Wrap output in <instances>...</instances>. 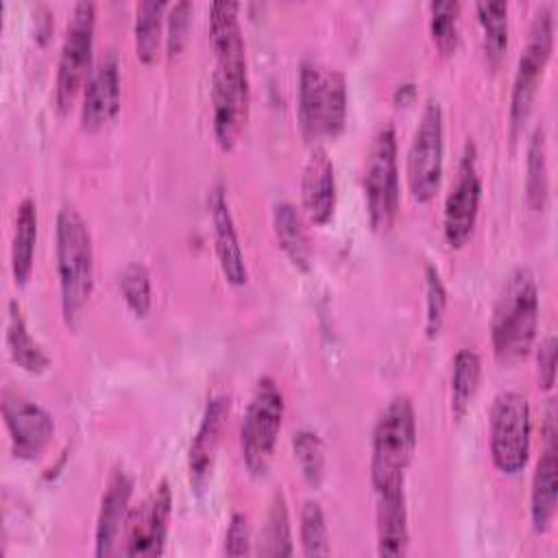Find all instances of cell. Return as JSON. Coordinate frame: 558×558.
Listing matches in <instances>:
<instances>
[{
    "label": "cell",
    "instance_id": "cell-1",
    "mask_svg": "<svg viewBox=\"0 0 558 558\" xmlns=\"http://www.w3.org/2000/svg\"><path fill=\"white\" fill-rule=\"evenodd\" d=\"M238 11V2H214L209 7V41L216 57L211 74V126L216 144L222 150L235 146L251 109L246 44Z\"/></svg>",
    "mask_w": 558,
    "mask_h": 558
},
{
    "label": "cell",
    "instance_id": "cell-2",
    "mask_svg": "<svg viewBox=\"0 0 558 558\" xmlns=\"http://www.w3.org/2000/svg\"><path fill=\"white\" fill-rule=\"evenodd\" d=\"M54 255H57L61 314L65 325L74 329L94 292L96 262H94V242H92L89 227L81 216V211L70 203L61 205L57 214Z\"/></svg>",
    "mask_w": 558,
    "mask_h": 558
},
{
    "label": "cell",
    "instance_id": "cell-3",
    "mask_svg": "<svg viewBox=\"0 0 558 558\" xmlns=\"http://www.w3.org/2000/svg\"><path fill=\"white\" fill-rule=\"evenodd\" d=\"M538 331V286L530 268H514L495 301L490 316V342L499 364L521 362Z\"/></svg>",
    "mask_w": 558,
    "mask_h": 558
},
{
    "label": "cell",
    "instance_id": "cell-4",
    "mask_svg": "<svg viewBox=\"0 0 558 558\" xmlns=\"http://www.w3.org/2000/svg\"><path fill=\"white\" fill-rule=\"evenodd\" d=\"M416 449V414L408 395L392 397L381 410L371 445V484L375 493L403 490Z\"/></svg>",
    "mask_w": 558,
    "mask_h": 558
},
{
    "label": "cell",
    "instance_id": "cell-5",
    "mask_svg": "<svg viewBox=\"0 0 558 558\" xmlns=\"http://www.w3.org/2000/svg\"><path fill=\"white\" fill-rule=\"evenodd\" d=\"M299 129L305 142L338 137L347 124V78L336 68L305 59L299 68Z\"/></svg>",
    "mask_w": 558,
    "mask_h": 558
},
{
    "label": "cell",
    "instance_id": "cell-6",
    "mask_svg": "<svg viewBox=\"0 0 558 558\" xmlns=\"http://www.w3.org/2000/svg\"><path fill=\"white\" fill-rule=\"evenodd\" d=\"M364 198L371 227L386 233L399 214V163L392 122H384L371 137L364 161Z\"/></svg>",
    "mask_w": 558,
    "mask_h": 558
},
{
    "label": "cell",
    "instance_id": "cell-7",
    "mask_svg": "<svg viewBox=\"0 0 558 558\" xmlns=\"http://www.w3.org/2000/svg\"><path fill=\"white\" fill-rule=\"evenodd\" d=\"M94 31H96V2L81 0L72 7L54 81V102L61 113L70 111L76 98L83 94L85 83L92 74V52H94Z\"/></svg>",
    "mask_w": 558,
    "mask_h": 558
},
{
    "label": "cell",
    "instance_id": "cell-8",
    "mask_svg": "<svg viewBox=\"0 0 558 558\" xmlns=\"http://www.w3.org/2000/svg\"><path fill=\"white\" fill-rule=\"evenodd\" d=\"M281 421H283V395L277 381L264 375L255 384V390L246 405L242 429H240L242 460L251 475L262 477L268 473L275 456V445L281 432Z\"/></svg>",
    "mask_w": 558,
    "mask_h": 558
},
{
    "label": "cell",
    "instance_id": "cell-9",
    "mask_svg": "<svg viewBox=\"0 0 558 558\" xmlns=\"http://www.w3.org/2000/svg\"><path fill=\"white\" fill-rule=\"evenodd\" d=\"M488 440L493 464L517 475L525 469L532 445V412L527 397L517 390H501L490 405Z\"/></svg>",
    "mask_w": 558,
    "mask_h": 558
},
{
    "label": "cell",
    "instance_id": "cell-10",
    "mask_svg": "<svg viewBox=\"0 0 558 558\" xmlns=\"http://www.w3.org/2000/svg\"><path fill=\"white\" fill-rule=\"evenodd\" d=\"M554 50V11L551 4H541L534 11L525 44L521 48L512 92H510V133L517 135L527 120L541 78Z\"/></svg>",
    "mask_w": 558,
    "mask_h": 558
},
{
    "label": "cell",
    "instance_id": "cell-11",
    "mask_svg": "<svg viewBox=\"0 0 558 558\" xmlns=\"http://www.w3.org/2000/svg\"><path fill=\"white\" fill-rule=\"evenodd\" d=\"M442 163H445L442 109L436 98H427L412 135L408 157H405L408 187L414 201L427 203L436 196L442 181Z\"/></svg>",
    "mask_w": 558,
    "mask_h": 558
},
{
    "label": "cell",
    "instance_id": "cell-12",
    "mask_svg": "<svg viewBox=\"0 0 558 558\" xmlns=\"http://www.w3.org/2000/svg\"><path fill=\"white\" fill-rule=\"evenodd\" d=\"M482 201V179L477 170V148L469 140L462 148L456 181L445 198L442 231L449 246L460 248L471 238Z\"/></svg>",
    "mask_w": 558,
    "mask_h": 558
},
{
    "label": "cell",
    "instance_id": "cell-13",
    "mask_svg": "<svg viewBox=\"0 0 558 558\" xmlns=\"http://www.w3.org/2000/svg\"><path fill=\"white\" fill-rule=\"evenodd\" d=\"M172 514V490L166 480H161L155 490L129 512L124 527L122 554L126 556H159L166 547L168 523Z\"/></svg>",
    "mask_w": 558,
    "mask_h": 558
},
{
    "label": "cell",
    "instance_id": "cell-14",
    "mask_svg": "<svg viewBox=\"0 0 558 558\" xmlns=\"http://www.w3.org/2000/svg\"><path fill=\"white\" fill-rule=\"evenodd\" d=\"M2 418L13 453L22 460L39 458L52 440L54 421L48 410L9 388L2 390Z\"/></svg>",
    "mask_w": 558,
    "mask_h": 558
},
{
    "label": "cell",
    "instance_id": "cell-15",
    "mask_svg": "<svg viewBox=\"0 0 558 558\" xmlns=\"http://www.w3.org/2000/svg\"><path fill=\"white\" fill-rule=\"evenodd\" d=\"M545 447L536 462L532 475V490H530V519L532 527L538 534H545L556 517V501H558V453H556V412L554 403L547 408L545 416Z\"/></svg>",
    "mask_w": 558,
    "mask_h": 558
},
{
    "label": "cell",
    "instance_id": "cell-16",
    "mask_svg": "<svg viewBox=\"0 0 558 558\" xmlns=\"http://www.w3.org/2000/svg\"><path fill=\"white\" fill-rule=\"evenodd\" d=\"M81 126L89 133L109 124L120 111V65L113 52L102 54L81 94Z\"/></svg>",
    "mask_w": 558,
    "mask_h": 558
},
{
    "label": "cell",
    "instance_id": "cell-17",
    "mask_svg": "<svg viewBox=\"0 0 558 558\" xmlns=\"http://www.w3.org/2000/svg\"><path fill=\"white\" fill-rule=\"evenodd\" d=\"M207 207H209L214 246H216V257H218L220 270L231 286H244L248 281V270H246L244 253H242V246L238 240L227 190L220 181L214 183V187L209 190Z\"/></svg>",
    "mask_w": 558,
    "mask_h": 558
},
{
    "label": "cell",
    "instance_id": "cell-18",
    "mask_svg": "<svg viewBox=\"0 0 558 558\" xmlns=\"http://www.w3.org/2000/svg\"><path fill=\"white\" fill-rule=\"evenodd\" d=\"M227 414H229V397L214 395L207 401L198 429L192 438L190 453H187V469H190V484L196 493H203L205 484L211 477V469L216 462V451L222 438Z\"/></svg>",
    "mask_w": 558,
    "mask_h": 558
},
{
    "label": "cell",
    "instance_id": "cell-19",
    "mask_svg": "<svg viewBox=\"0 0 558 558\" xmlns=\"http://www.w3.org/2000/svg\"><path fill=\"white\" fill-rule=\"evenodd\" d=\"M301 203L305 216L314 225H325L336 207L333 161L323 146H314L301 174Z\"/></svg>",
    "mask_w": 558,
    "mask_h": 558
},
{
    "label": "cell",
    "instance_id": "cell-20",
    "mask_svg": "<svg viewBox=\"0 0 558 558\" xmlns=\"http://www.w3.org/2000/svg\"><path fill=\"white\" fill-rule=\"evenodd\" d=\"M131 495H133L131 475L122 469H116L100 499V510L96 519V556L116 554V543L129 521Z\"/></svg>",
    "mask_w": 558,
    "mask_h": 558
},
{
    "label": "cell",
    "instance_id": "cell-21",
    "mask_svg": "<svg viewBox=\"0 0 558 558\" xmlns=\"http://www.w3.org/2000/svg\"><path fill=\"white\" fill-rule=\"evenodd\" d=\"M377 508V554L379 556H405L410 545V527H408V508H405V490H384L375 493Z\"/></svg>",
    "mask_w": 558,
    "mask_h": 558
},
{
    "label": "cell",
    "instance_id": "cell-22",
    "mask_svg": "<svg viewBox=\"0 0 558 558\" xmlns=\"http://www.w3.org/2000/svg\"><path fill=\"white\" fill-rule=\"evenodd\" d=\"M7 349L11 360L31 375H41L50 368V357L44 347L31 336L24 312L15 299L7 307Z\"/></svg>",
    "mask_w": 558,
    "mask_h": 558
},
{
    "label": "cell",
    "instance_id": "cell-23",
    "mask_svg": "<svg viewBox=\"0 0 558 558\" xmlns=\"http://www.w3.org/2000/svg\"><path fill=\"white\" fill-rule=\"evenodd\" d=\"M35 244H37V205L31 196H26L17 205L13 240H11V272L17 286H24L31 277Z\"/></svg>",
    "mask_w": 558,
    "mask_h": 558
},
{
    "label": "cell",
    "instance_id": "cell-24",
    "mask_svg": "<svg viewBox=\"0 0 558 558\" xmlns=\"http://www.w3.org/2000/svg\"><path fill=\"white\" fill-rule=\"evenodd\" d=\"M272 229L286 257L299 270H307L312 246H310L307 231L303 227V218L290 201H279L272 205Z\"/></svg>",
    "mask_w": 558,
    "mask_h": 558
},
{
    "label": "cell",
    "instance_id": "cell-25",
    "mask_svg": "<svg viewBox=\"0 0 558 558\" xmlns=\"http://www.w3.org/2000/svg\"><path fill=\"white\" fill-rule=\"evenodd\" d=\"M549 198V168H547V140L545 129L538 124L527 144L525 157V201L530 209L543 211Z\"/></svg>",
    "mask_w": 558,
    "mask_h": 558
},
{
    "label": "cell",
    "instance_id": "cell-26",
    "mask_svg": "<svg viewBox=\"0 0 558 558\" xmlns=\"http://www.w3.org/2000/svg\"><path fill=\"white\" fill-rule=\"evenodd\" d=\"M480 375H482V360L477 351L466 347L460 349L451 362V414L456 421H460L466 414L477 392Z\"/></svg>",
    "mask_w": 558,
    "mask_h": 558
},
{
    "label": "cell",
    "instance_id": "cell-27",
    "mask_svg": "<svg viewBox=\"0 0 558 558\" xmlns=\"http://www.w3.org/2000/svg\"><path fill=\"white\" fill-rule=\"evenodd\" d=\"M168 9V2L163 0H144L135 7V54L144 63H153L159 52L161 41V26H163V13Z\"/></svg>",
    "mask_w": 558,
    "mask_h": 558
},
{
    "label": "cell",
    "instance_id": "cell-28",
    "mask_svg": "<svg viewBox=\"0 0 558 558\" xmlns=\"http://www.w3.org/2000/svg\"><path fill=\"white\" fill-rule=\"evenodd\" d=\"M475 13L482 26V48L486 61L495 68L501 63L508 48V4L506 2H477Z\"/></svg>",
    "mask_w": 558,
    "mask_h": 558
},
{
    "label": "cell",
    "instance_id": "cell-29",
    "mask_svg": "<svg viewBox=\"0 0 558 558\" xmlns=\"http://www.w3.org/2000/svg\"><path fill=\"white\" fill-rule=\"evenodd\" d=\"M262 556H292V534H290V514L283 490H275L270 499V508L266 512V521L259 534Z\"/></svg>",
    "mask_w": 558,
    "mask_h": 558
},
{
    "label": "cell",
    "instance_id": "cell-30",
    "mask_svg": "<svg viewBox=\"0 0 558 558\" xmlns=\"http://www.w3.org/2000/svg\"><path fill=\"white\" fill-rule=\"evenodd\" d=\"M462 4L458 0L429 2V35L442 54H451L458 48V24Z\"/></svg>",
    "mask_w": 558,
    "mask_h": 558
},
{
    "label": "cell",
    "instance_id": "cell-31",
    "mask_svg": "<svg viewBox=\"0 0 558 558\" xmlns=\"http://www.w3.org/2000/svg\"><path fill=\"white\" fill-rule=\"evenodd\" d=\"M292 451L310 486H320L325 477V447L316 432L299 429L292 434Z\"/></svg>",
    "mask_w": 558,
    "mask_h": 558
},
{
    "label": "cell",
    "instance_id": "cell-32",
    "mask_svg": "<svg viewBox=\"0 0 558 558\" xmlns=\"http://www.w3.org/2000/svg\"><path fill=\"white\" fill-rule=\"evenodd\" d=\"M299 536H301V547L305 556H327L331 551L329 547V532H327V521L320 504L316 499H305L301 506V517H299Z\"/></svg>",
    "mask_w": 558,
    "mask_h": 558
},
{
    "label": "cell",
    "instance_id": "cell-33",
    "mask_svg": "<svg viewBox=\"0 0 558 558\" xmlns=\"http://www.w3.org/2000/svg\"><path fill=\"white\" fill-rule=\"evenodd\" d=\"M118 288L124 296L129 310L135 316H146L150 312L153 292H150V275L148 268L140 262H133L124 266V270L118 275Z\"/></svg>",
    "mask_w": 558,
    "mask_h": 558
},
{
    "label": "cell",
    "instance_id": "cell-34",
    "mask_svg": "<svg viewBox=\"0 0 558 558\" xmlns=\"http://www.w3.org/2000/svg\"><path fill=\"white\" fill-rule=\"evenodd\" d=\"M447 314V288L434 264H425V331L427 338H436L445 325Z\"/></svg>",
    "mask_w": 558,
    "mask_h": 558
},
{
    "label": "cell",
    "instance_id": "cell-35",
    "mask_svg": "<svg viewBox=\"0 0 558 558\" xmlns=\"http://www.w3.org/2000/svg\"><path fill=\"white\" fill-rule=\"evenodd\" d=\"M190 17H192V4L187 0L174 2L170 7V13L166 17V24H168L166 48H168L170 57H174L183 50L185 39H187V31H190Z\"/></svg>",
    "mask_w": 558,
    "mask_h": 558
},
{
    "label": "cell",
    "instance_id": "cell-36",
    "mask_svg": "<svg viewBox=\"0 0 558 558\" xmlns=\"http://www.w3.org/2000/svg\"><path fill=\"white\" fill-rule=\"evenodd\" d=\"M556 336L549 333L541 340L536 351V373H538V386L543 390H551L556 384Z\"/></svg>",
    "mask_w": 558,
    "mask_h": 558
},
{
    "label": "cell",
    "instance_id": "cell-37",
    "mask_svg": "<svg viewBox=\"0 0 558 558\" xmlns=\"http://www.w3.org/2000/svg\"><path fill=\"white\" fill-rule=\"evenodd\" d=\"M248 551H251L248 519L242 512H233L227 534H225V554L227 556H246Z\"/></svg>",
    "mask_w": 558,
    "mask_h": 558
},
{
    "label": "cell",
    "instance_id": "cell-38",
    "mask_svg": "<svg viewBox=\"0 0 558 558\" xmlns=\"http://www.w3.org/2000/svg\"><path fill=\"white\" fill-rule=\"evenodd\" d=\"M414 96H416V87H414V83H401V85H397V89H395V102L397 105H408V102H412L414 100Z\"/></svg>",
    "mask_w": 558,
    "mask_h": 558
}]
</instances>
